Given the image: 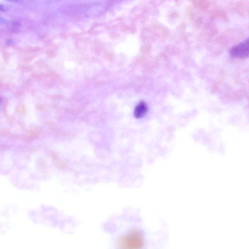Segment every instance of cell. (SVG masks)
Listing matches in <instances>:
<instances>
[{
  "instance_id": "6da1fadb",
  "label": "cell",
  "mask_w": 249,
  "mask_h": 249,
  "mask_svg": "<svg viewBox=\"0 0 249 249\" xmlns=\"http://www.w3.org/2000/svg\"><path fill=\"white\" fill-rule=\"evenodd\" d=\"M117 243L122 249H137L143 245L144 238L139 230L132 229L120 235Z\"/></svg>"
},
{
  "instance_id": "7a4b0ae2",
  "label": "cell",
  "mask_w": 249,
  "mask_h": 249,
  "mask_svg": "<svg viewBox=\"0 0 249 249\" xmlns=\"http://www.w3.org/2000/svg\"><path fill=\"white\" fill-rule=\"evenodd\" d=\"M231 55L234 58L245 59L249 55V43L248 39L233 47L231 50Z\"/></svg>"
},
{
  "instance_id": "3957f363",
  "label": "cell",
  "mask_w": 249,
  "mask_h": 249,
  "mask_svg": "<svg viewBox=\"0 0 249 249\" xmlns=\"http://www.w3.org/2000/svg\"><path fill=\"white\" fill-rule=\"evenodd\" d=\"M148 108L146 104L142 101L136 107L134 115L136 118H140L144 116L148 112Z\"/></svg>"
},
{
  "instance_id": "277c9868",
  "label": "cell",
  "mask_w": 249,
  "mask_h": 249,
  "mask_svg": "<svg viewBox=\"0 0 249 249\" xmlns=\"http://www.w3.org/2000/svg\"><path fill=\"white\" fill-rule=\"evenodd\" d=\"M9 0L10 1H13V2H16V1H19L20 0Z\"/></svg>"
}]
</instances>
